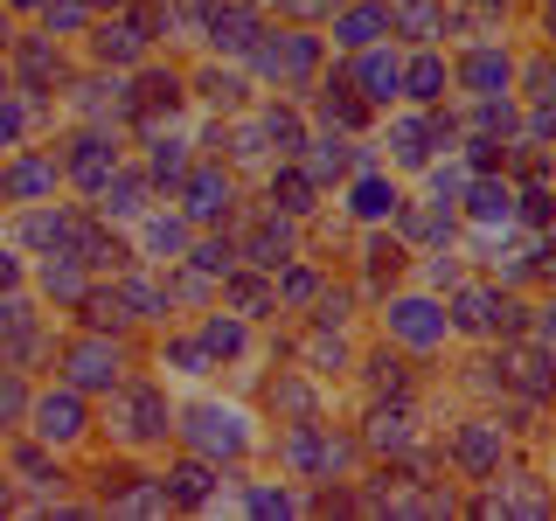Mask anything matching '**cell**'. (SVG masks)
Returning a JSON list of instances; mask_svg holds the SVG:
<instances>
[{
	"mask_svg": "<svg viewBox=\"0 0 556 521\" xmlns=\"http://www.w3.org/2000/svg\"><path fill=\"white\" fill-rule=\"evenodd\" d=\"M376 28H382V14H376V8H362V14H348V22H341V42H369Z\"/></svg>",
	"mask_w": 556,
	"mask_h": 521,
	"instance_id": "obj_1",
	"label": "cell"
},
{
	"mask_svg": "<svg viewBox=\"0 0 556 521\" xmlns=\"http://www.w3.org/2000/svg\"><path fill=\"white\" fill-rule=\"evenodd\" d=\"M22 8H35V0H22Z\"/></svg>",
	"mask_w": 556,
	"mask_h": 521,
	"instance_id": "obj_2",
	"label": "cell"
}]
</instances>
